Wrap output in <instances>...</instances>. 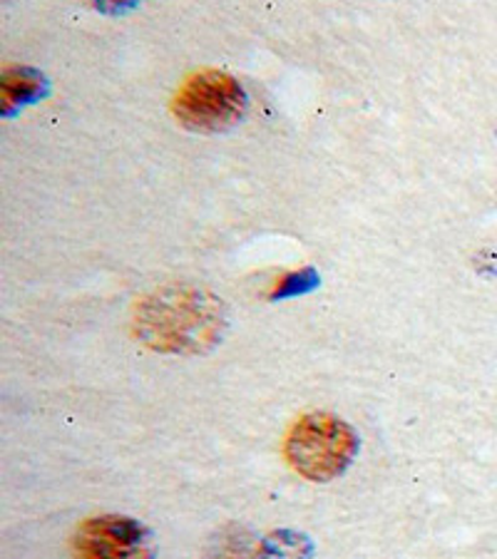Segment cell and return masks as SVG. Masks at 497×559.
<instances>
[{"instance_id": "obj_6", "label": "cell", "mask_w": 497, "mask_h": 559, "mask_svg": "<svg viewBox=\"0 0 497 559\" xmlns=\"http://www.w3.org/2000/svg\"><path fill=\"white\" fill-rule=\"evenodd\" d=\"M204 559H259V547L247 530L229 527L212 539Z\"/></svg>"}, {"instance_id": "obj_2", "label": "cell", "mask_w": 497, "mask_h": 559, "mask_svg": "<svg viewBox=\"0 0 497 559\" xmlns=\"http://www.w3.org/2000/svg\"><path fill=\"white\" fill-rule=\"evenodd\" d=\"M358 432L333 413H306L288 430L284 455L311 483L336 480L358 455Z\"/></svg>"}, {"instance_id": "obj_7", "label": "cell", "mask_w": 497, "mask_h": 559, "mask_svg": "<svg viewBox=\"0 0 497 559\" xmlns=\"http://www.w3.org/2000/svg\"><path fill=\"white\" fill-rule=\"evenodd\" d=\"M3 103L8 105H23L28 100H35L43 93L45 78L40 72L28 70V68H15L3 72Z\"/></svg>"}, {"instance_id": "obj_3", "label": "cell", "mask_w": 497, "mask_h": 559, "mask_svg": "<svg viewBox=\"0 0 497 559\" xmlns=\"http://www.w3.org/2000/svg\"><path fill=\"white\" fill-rule=\"evenodd\" d=\"M175 117L192 132H227L244 120L249 110V95L237 78L220 70L197 72L175 97Z\"/></svg>"}, {"instance_id": "obj_8", "label": "cell", "mask_w": 497, "mask_h": 559, "mask_svg": "<svg viewBox=\"0 0 497 559\" xmlns=\"http://www.w3.org/2000/svg\"><path fill=\"white\" fill-rule=\"evenodd\" d=\"M316 284H319V278H316V274H313V272L294 274V276H288L286 282H282V286H276L274 296H276V299H284V296L304 294V292H309V288H313Z\"/></svg>"}, {"instance_id": "obj_5", "label": "cell", "mask_w": 497, "mask_h": 559, "mask_svg": "<svg viewBox=\"0 0 497 559\" xmlns=\"http://www.w3.org/2000/svg\"><path fill=\"white\" fill-rule=\"evenodd\" d=\"M313 552L311 537L296 530L271 532L259 543V559H313Z\"/></svg>"}, {"instance_id": "obj_1", "label": "cell", "mask_w": 497, "mask_h": 559, "mask_svg": "<svg viewBox=\"0 0 497 559\" xmlns=\"http://www.w3.org/2000/svg\"><path fill=\"white\" fill-rule=\"evenodd\" d=\"M138 336L162 354H206L222 344L227 311L222 299L192 286H169L138 306Z\"/></svg>"}, {"instance_id": "obj_4", "label": "cell", "mask_w": 497, "mask_h": 559, "mask_svg": "<svg viewBox=\"0 0 497 559\" xmlns=\"http://www.w3.org/2000/svg\"><path fill=\"white\" fill-rule=\"evenodd\" d=\"M78 559H155V535L140 520L125 515L90 518L72 539Z\"/></svg>"}]
</instances>
